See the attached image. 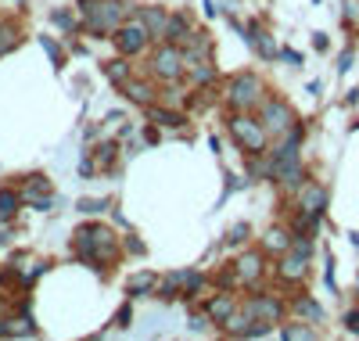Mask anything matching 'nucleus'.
<instances>
[{
	"mask_svg": "<svg viewBox=\"0 0 359 341\" xmlns=\"http://www.w3.org/2000/svg\"><path fill=\"white\" fill-rule=\"evenodd\" d=\"M79 15L94 36H108L133 15V8L126 0H79Z\"/></svg>",
	"mask_w": 359,
	"mask_h": 341,
	"instance_id": "nucleus-1",
	"label": "nucleus"
},
{
	"mask_svg": "<svg viewBox=\"0 0 359 341\" xmlns=\"http://www.w3.org/2000/svg\"><path fill=\"white\" fill-rule=\"evenodd\" d=\"M72 248H76V255H79L83 262H90L94 269H101V262L115 259V234H111L108 227H101V223H86V227L76 230Z\"/></svg>",
	"mask_w": 359,
	"mask_h": 341,
	"instance_id": "nucleus-2",
	"label": "nucleus"
},
{
	"mask_svg": "<svg viewBox=\"0 0 359 341\" xmlns=\"http://www.w3.org/2000/svg\"><path fill=\"white\" fill-rule=\"evenodd\" d=\"M226 126H230V137L237 140L241 151H248V154H262L266 151L269 133H266V126L259 119H252V112H233Z\"/></svg>",
	"mask_w": 359,
	"mask_h": 341,
	"instance_id": "nucleus-3",
	"label": "nucleus"
},
{
	"mask_svg": "<svg viewBox=\"0 0 359 341\" xmlns=\"http://www.w3.org/2000/svg\"><path fill=\"white\" fill-rule=\"evenodd\" d=\"M226 105H230L233 112H252V108H259V105H262V83H259V76L237 72V76L230 79V86H226Z\"/></svg>",
	"mask_w": 359,
	"mask_h": 341,
	"instance_id": "nucleus-4",
	"label": "nucleus"
},
{
	"mask_svg": "<svg viewBox=\"0 0 359 341\" xmlns=\"http://www.w3.org/2000/svg\"><path fill=\"white\" fill-rule=\"evenodd\" d=\"M111 40H115V51L126 54V58H137V54H144L147 47H151V33H147V25L140 18H126L115 29Z\"/></svg>",
	"mask_w": 359,
	"mask_h": 341,
	"instance_id": "nucleus-5",
	"label": "nucleus"
},
{
	"mask_svg": "<svg viewBox=\"0 0 359 341\" xmlns=\"http://www.w3.org/2000/svg\"><path fill=\"white\" fill-rule=\"evenodd\" d=\"M151 76L162 79V83H176L184 76V47L162 40V47L151 54Z\"/></svg>",
	"mask_w": 359,
	"mask_h": 341,
	"instance_id": "nucleus-6",
	"label": "nucleus"
},
{
	"mask_svg": "<svg viewBox=\"0 0 359 341\" xmlns=\"http://www.w3.org/2000/svg\"><path fill=\"white\" fill-rule=\"evenodd\" d=\"M259 122L266 126V133H287L291 126H294V115H291V108L284 105V101H277V98H266L262 101V112H259Z\"/></svg>",
	"mask_w": 359,
	"mask_h": 341,
	"instance_id": "nucleus-7",
	"label": "nucleus"
},
{
	"mask_svg": "<svg viewBox=\"0 0 359 341\" xmlns=\"http://www.w3.org/2000/svg\"><path fill=\"white\" fill-rule=\"evenodd\" d=\"M309 252H302V248H287V252L277 259V276L280 281H287V284H298L302 276L309 273Z\"/></svg>",
	"mask_w": 359,
	"mask_h": 341,
	"instance_id": "nucleus-8",
	"label": "nucleus"
},
{
	"mask_svg": "<svg viewBox=\"0 0 359 341\" xmlns=\"http://www.w3.org/2000/svg\"><path fill=\"white\" fill-rule=\"evenodd\" d=\"M245 309L255 323H277L284 316V302L277 295H255V298L245 302Z\"/></svg>",
	"mask_w": 359,
	"mask_h": 341,
	"instance_id": "nucleus-9",
	"label": "nucleus"
},
{
	"mask_svg": "<svg viewBox=\"0 0 359 341\" xmlns=\"http://www.w3.org/2000/svg\"><path fill=\"white\" fill-rule=\"evenodd\" d=\"M233 273H237V281L241 284H259L262 281V273H266V262H262V252H245L241 259L233 262Z\"/></svg>",
	"mask_w": 359,
	"mask_h": 341,
	"instance_id": "nucleus-10",
	"label": "nucleus"
},
{
	"mask_svg": "<svg viewBox=\"0 0 359 341\" xmlns=\"http://www.w3.org/2000/svg\"><path fill=\"white\" fill-rule=\"evenodd\" d=\"M237 309V298L230 295V291H219V295H212L208 298V305H205V316H208V323H226L230 320V313Z\"/></svg>",
	"mask_w": 359,
	"mask_h": 341,
	"instance_id": "nucleus-11",
	"label": "nucleus"
},
{
	"mask_svg": "<svg viewBox=\"0 0 359 341\" xmlns=\"http://www.w3.org/2000/svg\"><path fill=\"white\" fill-rule=\"evenodd\" d=\"M191 36H194V29H191L187 15H169V18H165V33H162V40H165V44L184 47Z\"/></svg>",
	"mask_w": 359,
	"mask_h": 341,
	"instance_id": "nucleus-12",
	"label": "nucleus"
},
{
	"mask_svg": "<svg viewBox=\"0 0 359 341\" xmlns=\"http://www.w3.org/2000/svg\"><path fill=\"white\" fill-rule=\"evenodd\" d=\"M323 205H327V191L320 187V183H302V194H298V208L323 215Z\"/></svg>",
	"mask_w": 359,
	"mask_h": 341,
	"instance_id": "nucleus-13",
	"label": "nucleus"
},
{
	"mask_svg": "<svg viewBox=\"0 0 359 341\" xmlns=\"http://www.w3.org/2000/svg\"><path fill=\"white\" fill-rule=\"evenodd\" d=\"M169 281L180 288V295H184V298H194V295L205 288V276H201L198 269H176V273L169 276Z\"/></svg>",
	"mask_w": 359,
	"mask_h": 341,
	"instance_id": "nucleus-14",
	"label": "nucleus"
},
{
	"mask_svg": "<svg viewBox=\"0 0 359 341\" xmlns=\"http://www.w3.org/2000/svg\"><path fill=\"white\" fill-rule=\"evenodd\" d=\"M118 90H123V94H126L133 105H140V108H147V105L155 101V86H151V83H144V79H126Z\"/></svg>",
	"mask_w": 359,
	"mask_h": 341,
	"instance_id": "nucleus-15",
	"label": "nucleus"
},
{
	"mask_svg": "<svg viewBox=\"0 0 359 341\" xmlns=\"http://www.w3.org/2000/svg\"><path fill=\"white\" fill-rule=\"evenodd\" d=\"M104 76H108V83H115V86H123L126 79H133V65H130V58H126V54H118V58L104 61Z\"/></svg>",
	"mask_w": 359,
	"mask_h": 341,
	"instance_id": "nucleus-16",
	"label": "nucleus"
},
{
	"mask_svg": "<svg viewBox=\"0 0 359 341\" xmlns=\"http://www.w3.org/2000/svg\"><path fill=\"white\" fill-rule=\"evenodd\" d=\"M147 119H151L155 126H162V130H184V115L172 112V108H155V105H147Z\"/></svg>",
	"mask_w": 359,
	"mask_h": 341,
	"instance_id": "nucleus-17",
	"label": "nucleus"
},
{
	"mask_svg": "<svg viewBox=\"0 0 359 341\" xmlns=\"http://www.w3.org/2000/svg\"><path fill=\"white\" fill-rule=\"evenodd\" d=\"M223 330L230 337H252V316H248V309H233L230 320L223 323Z\"/></svg>",
	"mask_w": 359,
	"mask_h": 341,
	"instance_id": "nucleus-18",
	"label": "nucleus"
},
{
	"mask_svg": "<svg viewBox=\"0 0 359 341\" xmlns=\"http://www.w3.org/2000/svg\"><path fill=\"white\" fill-rule=\"evenodd\" d=\"M36 334V327L22 316H0V337H29Z\"/></svg>",
	"mask_w": 359,
	"mask_h": 341,
	"instance_id": "nucleus-19",
	"label": "nucleus"
},
{
	"mask_svg": "<svg viewBox=\"0 0 359 341\" xmlns=\"http://www.w3.org/2000/svg\"><path fill=\"white\" fill-rule=\"evenodd\" d=\"M18 194H22V201L29 205L33 198H43V194H50V180H47L43 173H33V176L25 180V187H22Z\"/></svg>",
	"mask_w": 359,
	"mask_h": 341,
	"instance_id": "nucleus-20",
	"label": "nucleus"
},
{
	"mask_svg": "<svg viewBox=\"0 0 359 341\" xmlns=\"http://www.w3.org/2000/svg\"><path fill=\"white\" fill-rule=\"evenodd\" d=\"M165 11H158V8H144L140 11V22L147 25V33H151V40H158L162 44V33H165Z\"/></svg>",
	"mask_w": 359,
	"mask_h": 341,
	"instance_id": "nucleus-21",
	"label": "nucleus"
},
{
	"mask_svg": "<svg viewBox=\"0 0 359 341\" xmlns=\"http://www.w3.org/2000/svg\"><path fill=\"white\" fill-rule=\"evenodd\" d=\"M291 309H294L298 316H306V320H313V323H323V316H327V313H323V305H320L316 298H306V295H298Z\"/></svg>",
	"mask_w": 359,
	"mask_h": 341,
	"instance_id": "nucleus-22",
	"label": "nucleus"
},
{
	"mask_svg": "<svg viewBox=\"0 0 359 341\" xmlns=\"http://www.w3.org/2000/svg\"><path fill=\"white\" fill-rule=\"evenodd\" d=\"M266 252H273V255H284L287 252V248H291V234L284 230V227H273V230H269L266 234Z\"/></svg>",
	"mask_w": 359,
	"mask_h": 341,
	"instance_id": "nucleus-23",
	"label": "nucleus"
},
{
	"mask_svg": "<svg viewBox=\"0 0 359 341\" xmlns=\"http://www.w3.org/2000/svg\"><path fill=\"white\" fill-rule=\"evenodd\" d=\"M187 76L194 86H208L216 79V69H212V61H194V65H187Z\"/></svg>",
	"mask_w": 359,
	"mask_h": 341,
	"instance_id": "nucleus-24",
	"label": "nucleus"
},
{
	"mask_svg": "<svg viewBox=\"0 0 359 341\" xmlns=\"http://www.w3.org/2000/svg\"><path fill=\"white\" fill-rule=\"evenodd\" d=\"M115 159H118V140H104V144L94 147V162H97V169L115 166Z\"/></svg>",
	"mask_w": 359,
	"mask_h": 341,
	"instance_id": "nucleus-25",
	"label": "nucleus"
},
{
	"mask_svg": "<svg viewBox=\"0 0 359 341\" xmlns=\"http://www.w3.org/2000/svg\"><path fill=\"white\" fill-rule=\"evenodd\" d=\"M155 288H158V276H155V273H147V269L137 273L133 281H130V295H133V298H137V295H151Z\"/></svg>",
	"mask_w": 359,
	"mask_h": 341,
	"instance_id": "nucleus-26",
	"label": "nucleus"
},
{
	"mask_svg": "<svg viewBox=\"0 0 359 341\" xmlns=\"http://www.w3.org/2000/svg\"><path fill=\"white\" fill-rule=\"evenodd\" d=\"M18 205H22V194H18V191H0V223L15 220Z\"/></svg>",
	"mask_w": 359,
	"mask_h": 341,
	"instance_id": "nucleus-27",
	"label": "nucleus"
},
{
	"mask_svg": "<svg viewBox=\"0 0 359 341\" xmlns=\"http://www.w3.org/2000/svg\"><path fill=\"white\" fill-rule=\"evenodd\" d=\"M15 44H18V25H11V22H0V54H8Z\"/></svg>",
	"mask_w": 359,
	"mask_h": 341,
	"instance_id": "nucleus-28",
	"label": "nucleus"
},
{
	"mask_svg": "<svg viewBox=\"0 0 359 341\" xmlns=\"http://www.w3.org/2000/svg\"><path fill=\"white\" fill-rule=\"evenodd\" d=\"M79 212H86V215H97V212H104V208H111L104 198H79V205H76Z\"/></svg>",
	"mask_w": 359,
	"mask_h": 341,
	"instance_id": "nucleus-29",
	"label": "nucleus"
},
{
	"mask_svg": "<svg viewBox=\"0 0 359 341\" xmlns=\"http://www.w3.org/2000/svg\"><path fill=\"white\" fill-rule=\"evenodd\" d=\"M29 205H33V208H40V212H54L57 205H62V198H57V194L50 191V194H43V198H33Z\"/></svg>",
	"mask_w": 359,
	"mask_h": 341,
	"instance_id": "nucleus-30",
	"label": "nucleus"
},
{
	"mask_svg": "<svg viewBox=\"0 0 359 341\" xmlns=\"http://www.w3.org/2000/svg\"><path fill=\"white\" fill-rule=\"evenodd\" d=\"M248 234H252V227H248V223H237V227L230 230V237H226V241H230V244H245V241H248Z\"/></svg>",
	"mask_w": 359,
	"mask_h": 341,
	"instance_id": "nucleus-31",
	"label": "nucleus"
},
{
	"mask_svg": "<svg viewBox=\"0 0 359 341\" xmlns=\"http://www.w3.org/2000/svg\"><path fill=\"white\" fill-rule=\"evenodd\" d=\"M280 334H284V337H294V341H302V337H316V330H309V327H284Z\"/></svg>",
	"mask_w": 359,
	"mask_h": 341,
	"instance_id": "nucleus-32",
	"label": "nucleus"
},
{
	"mask_svg": "<svg viewBox=\"0 0 359 341\" xmlns=\"http://www.w3.org/2000/svg\"><path fill=\"white\" fill-rule=\"evenodd\" d=\"M94 173H97L94 154H83V159H79V176H94Z\"/></svg>",
	"mask_w": 359,
	"mask_h": 341,
	"instance_id": "nucleus-33",
	"label": "nucleus"
},
{
	"mask_svg": "<svg viewBox=\"0 0 359 341\" xmlns=\"http://www.w3.org/2000/svg\"><path fill=\"white\" fill-rule=\"evenodd\" d=\"M43 47H47V54L54 58V65H57V69H62V51H57V44H54L50 36H43Z\"/></svg>",
	"mask_w": 359,
	"mask_h": 341,
	"instance_id": "nucleus-34",
	"label": "nucleus"
},
{
	"mask_svg": "<svg viewBox=\"0 0 359 341\" xmlns=\"http://www.w3.org/2000/svg\"><path fill=\"white\" fill-rule=\"evenodd\" d=\"M54 25H62V29H72V15H69V11H54Z\"/></svg>",
	"mask_w": 359,
	"mask_h": 341,
	"instance_id": "nucleus-35",
	"label": "nucleus"
},
{
	"mask_svg": "<svg viewBox=\"0 0 359 341\" xmlns=\"http://www.w3.org/2000/svg\"><path fill=\"white\" fill-rule=\"evenodd\" d=\"M130 320H133V309L123 305V309H118V327H130Z\"/></svg>",
	"mask_w": 359,
	"mask_h": 341,
	"instance_id": "nucleus-36",
	"label": "nucleus"
},
{
	"mask_svg": "<svg viewBox=\"0 0 359 341\" xmlns=\"http://www.w3.org/2000/svg\"><path fill=\"white\" fill-rule=\"evenodd\" d=\"M126 248H130V252H137V255H140V252H144V244H140V241H137V237H130V241H126Z\"/></svg>",
	"mask_w": 359,
	"mask_h": 341,
	"instance_id": "nucleus-37",
	"label": "nucleus"
},
{
	"mask_svg": "<svg viewBox=\"0 0 359 341\" xmlns=\"http://www.w3.org/2000/svg\"><path fill=\"white\" fill-rule=\"evenodd\" d=\"M313 44H316V51H327V36H323V33H316V40H313Z\"/></svg>",
	"mask_w": 359,
	"mask_h": 341,
	"instance_id": "nucleus-38",
	"label": "nucleus"
},
{
	"mask_svg": "<svg viewBox=\"0 0 359 341\" xmlns=\"http://www.w3.org/2000/svg\"><path fill=\"white\" fill-rule=\"evenodd\" d=\"M0 284H4V266H0Z\"/></svg>",
	"mask_w": 359,
	"mask_h": 341,
	"instance_id": "nucleus-39",
	"label": "nucleus"
}]
</instances>
